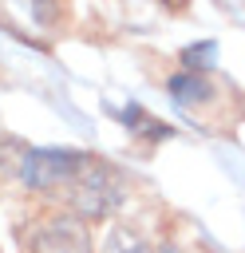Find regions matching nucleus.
I'll return each mask as SVG.
<instances>
[{
  "label": "nucleus",
  "instance_id": "obj_2",
  "mask_svg": "<svg viewBox=\"0 0 245 253\" xmlns=\"http://www.w3.org/2000/svg\"><path fill=\"white\" fill-rule=\"evenodd\" d=\"M91 154L83 150H67V146H55V150H32L28 154V166H24V186L32 190H67L83 170H87Z\"/></svg>",
  "mask_w": 245,
  "mask_h": 253
},
{
  "label": "nucleus",
  "instance_id": "obj_3",
  "mask_svg": "<svg viewBox=\"0 0 245 253\" xmlns=\"http://www.w3.org/2000/svg\"><path fill=\"white\" fill-rule=\"evenodd\" d=\"M28 253H91V229L71 210L67 213H51V217L32 225Z\"/></svg>",
  "mask_w": 245,
  "mask_h": 253
},
{
  "label": "nucleus",
  "instance_id": "obj_5",
  "mask_svg": "<svg viewBox=\"0 0 245 253\" xmlns=\"http://www.w3.org/2000/svg\"><path fill=\"white\" fill-rule=\"evenodd\" d=\"M103 253H154V245L134 225H111V233L103 241Z\"/></svg>",
  "mask_w": 245,
  "mask_h": 253
},
{
  "label": "nucleus",
  "instance_id": "obj_1",
  "mask_svg": "<svg viewBox=\"0 0 245 253\" xmlns=\"http://www.w3.org/2000/svg\"><path fill=\"white\" fill-rule=\"evenodd\" d=\"M122 206V182L111 166L103 162H87V170L67 186V210L83 221H107L115 210Z\"/></svg>",
  "mask_w": 245,
  "mask_h": 253
},
{
  "label": "nucleus",
  "instance_id": "obj_6",
  "mask_svg": "<svg viewBox=\"0 0 245 253\" xmlns=\"http://www.w3.org/2000/svg\"><path fill=\"white\" fill-rule=\"evenodd\" d=\"M213 59H217V43H213V40L190 43V47L182 51V63H186V71H205Z\"/></svg>",
  "mask_w": 245,
  "mask_h": 253
},
{
  "label": "nucleus",
  "instance_id": "obj_4",
  "mask_svg": "<svg viewBox=\"0 0 245 253\" xmlns=\"http://www.w3.org/2000/svg\"><path fill=\"white\" fill-rule=\"evenodd\" d=\"M166 91L174 95V103H178V107H202V103H209V99L217 95V91H213V83H209L202 71H178V75H170Z\"/></svg>",
  "mask_w": 245,
  "mask_h": 253
}]
</instances>
